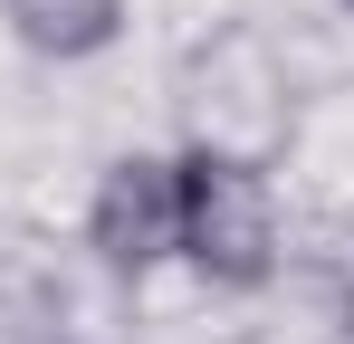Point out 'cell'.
<instances>
[{
	"label": "cell",
	"mask_w": 354,
	"mask_h": 344,
	"mask_svg": "<svg viewBox=\"0 0 354 344\" xmlns=\"http://www.w3.org/2000/svg\"><path fill=\"white\" fill-rule=\"evenodd\" d=\"M182 258L211 296H268L278 287V249H288V201H278V163L249 153H211L182 144Z\"/></svg>",
	"instance_id": "cell-1"
},
{
	"label": "cell",
	"mask_w": 354,
	"mask_h": 344,
	"mask_svg": "<svg viewBox=\"0 0 354 344\" xmlns=\"http://www.w3.org/2000/svg\"><path fill=\"white\" fill-rule=\"evenodd\" d=\"M0 344H77L58 278H39V268L10 258V249H0Z\"/></svg>",
	"instance_id": "cell-6"
},
{
	"label": "cell",
	"mask_w": 354,
	"mask_h": 344,
	"mask_svg": "<svg viewBox=\"0 0 354 344\" xmlns=\"http://www.w3.org/2000/svg\"><path fill=\"white\" fill-rule=\"evenodd\" d=\"M278 287H288L326 335L354 344V211H306V220H288Z\"/></svg>",
	"instance_id": "cell-4"
},
{
	"label": "cell",
	"mask_w": 354,
	"mask_h": 344,
	"mask_svg": "<svg viewBox=\"0 0 354 344\" xmlns=\"http://www.w3.org/2000/svg\"><path fill=\"white\" fill-rule=\"evenodd\" d=\"M182 144H211V153H249V163H278L297 134V106H288V77L278 57L259 48L249 29L230 39H201L182 57Z\"/></svg>",
	"instance_id": "cell-2"
},
{
	"label": "cell",
	"mask_w": 354,
	"mask_h": 344,
	"mask_svg": "<svg viewBox=\"0 0 354 344\" xmlns=\"http://www.w3.org/2000/svg\"><path fill=\"white\" fill-rule=\"evenodd\" d=\"M124 19H134V0H0V29H10L29 57H48V67L106 57L124 39Z\"/></svg>",
	"instance_id": "cell-5"
},
{
	"label": "cell",
	"mask_w": 354,
	"mask_h": 344,
	"mask_svg": "<svg viewBox=\"0 0 354 344\" xmlns=\"http://www.w3.org/2000/svg\"><path fill=\"white\" fill-rule=\"evenodd\" d=\"M86 249L115 287H144L182 258V172L173 153H115L86 191Z\"/></svg>",
	"instance_id": "cell-3"
}]
</instances>
